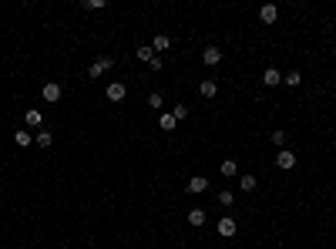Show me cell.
Segmentation results:
<instances>
[{
  "mask_svg": "<svg viewBox=\"0 0 336 249\" xmlns=\"http://www.w3.org/2000/svg\"><path fill=\"white\" fill-rule=\"evenodd\" d=\"M199 91H202V98H215V94H219V84H215L212 78H205L199 84Z\"/></svg>",
  "mask_w": 336,
  "mask_h": 249,
  "instance_id": "obj_14",
  "label": "cell"
},
{
  "mask_svg": "<svg viewBox=\"0 0 336 249\" xmlns=\"http://www.w3.org/2000/svg\"><path fill=\"white\" fill-rule=\"evenodd\" d=\"M61 249H71V246H61Z\"/></svg>",
  "mask_w": 336,
  "mask_h": 249,
  "instance_id": "obj_27",
  "label": "cell"
},
{
  "mask_svg": "<svg viewBox=\"0 0 336 249\" xmlns=\"http://www.w3.org/2000/svg\"><path fill=\"white\" fill-rule=\"evenodd\" d=\"M104 98H108L111 104H118V101H124V98H128V88H124L121 81H111V84L104 88Z\"/></svg>",
  "mask_w": 336,
  "mask_h": 249,
  "instance_id": "obj_1",
  "label": "cell"
},
{
  "mask_svg": "<svg viewBox=\"0 0 336 249\" xmlns=\"http://www.w3.org/2000/svg\"><path fill=\"white\" fill-rule=\"evenodd\" d=\"M172 114H175V121H185V118H189V104H175Z\"/></svg>",
  "mask_w": 336,
  "mask_h": 249,
  "instance_id": "obj_22",
  "label": "cell"
},
{
  "mask_svg": "<svg viewBox=\"0 0 336 249\" xmlns=\"http://www.w3.org/2000/svg\"><path fill=\"white\" fill-rule=\"evenodd\" d=\"M276 169H282V172L296 169V155H292L289 148H279V155H276Z\"/></svg>",
  "mask_w": 336,
  "mask_h": 249,
  "instance_id": "obj_4",
  "label": "cell"
},
{
  "mask_svg": "<svg viewBox=\"0 0 336 249\" xmlns=\"http://www.w3.org/2000/svg\"><path fill=\"white\" fill-rule=\"evenodd\" d=\"M262 84H266V88H276V84H282V74L276 68H266L262 71Z\"/></svg>",
  "mask_w": 336,
  "mask_h": 249,
  "instance_id": "obj_11",
  "label": "cell"
},
{
  "mask_svg": "<svg viewBox=\"0 0 336 249\" xmlns=\"http://www.w3.org/2000/svg\"><path fill=\"white\" fill-rule=\"evenodd\" d=\"M158 125H161V132H175V125H179V121H175V114H172V111H161Z\"/></svg>",
  "mask_w": 336,
  "mask_h": 249,
  "instance_id": "obj_16",
  "label": "cell"
},
{
  "mask_svg": "<svg viewBox=\"0 0 336 249\" xmlns=\"http://www.w3.org/2000/svg\"><path fill=\"white\" fill-rule=\"evenodd\" d=\"M239 189H242V192H252V189H256V175H239Z\"/></svg>",
  "mask_w": 336,
  "mask_h": 249,
  "instance_id": "obj_18",
  "label": "cell"
},
{
  "mask_svg": "<svg viewBox=\"0 0 336 249\" xmlns=\"http://www.w3.org/2000/svg\"><path fill=\"white\" fill-rule=\"evenodd\" d=\"M151 57H155V51H151V47H138V61H151Z\"/></svg>",
  "mask_w": 336,
  "mask_h": 249,
  "instance_id": "obj_25",
  "label": "cell"
},
{
  "mask_svg": "<svg viewBox=\"0 0 336 249\" xmlns=\"http://www.w3.org/2000/svg\"><path fill=\"white\" fill-rule=\"evenodd\" d=\"M101 7H104V0H84L81 4V11H101Z\"/></svg>",
  "mask_w": 336,
  "mask_h": 249,
  "instance_id": "obj_24",
  "label": "cell"
},
{
  "mask_svg": "<svg viewBox=\"0 0 336 249\" xmlns=\"http://www.w3.org/2000/svg\"><path fill=\"white\" fill-rule=\"evenodd\" d=\"M202 61H205L209 68H215V64H222V47L209 44V47H205V51H202Z\"/></svg>",
  "mask_w": 336,
  "mask_h": 249,
  "instance_id": "obj_6",
  "label": "cell"
},
{
  "mask_svg": "<svg viewBox=\"0 0 336 249\" xmlns=\"http://www.w3.org/2000/svg\"><path fill=\"white\" fill-rule=\"evenodd\" d=\"M34 142L41 148H51L54 145V132H51V128H37V132H34Z\"/></svg>",
  "mask_w": 336,
  "mask_h": 249,
  "instance_id": "obj_10",
  "label": "cell"
},
{
  "mask_svg": "<svg viewBox=\"0 0 336 249\" xmlns=\"http://www.w3.org/2000/svg\"><path fill=\"white\" fill-rule=\"evenodd\" d=\"M205 189H209V179H205V175H192L189 185H185V192L189 195H202Z\"/></svg>",
  "mask_w": 336,
  "mask_h": 249,
  "instance_id": "obj_5",
  "label": "cell"
},
{
  "mask_svg": "<svg viewBox=\"0 0 336 249\" xmlns=\"http://www.w3.org/2000/svg\"><path fill=\"white\" fill-rule=\"evenodd\" d=\"M215 229H219V236H222V239H232L235 232H239V222H235L232 215H222V219H219V226H215Z\"/></svg>",
  "mask_w": 336,
  "mask_h": 249,
  "instance_id": "obj_3",
  "label": "cell"
},
{
  "mask_svg": "<svg viewBox=\"0 0 336 249\" xmlns=\"http://www.w3.org/2000/svg\"><path fill=\"white\" fill-rule=\"evenodd\" d=\"M14 142H17L21 148H27L34 142V132H31V128H17V132H14Z\"/></svg>",
  "mask_w": 336,
  "mask_h": 249,
  "instance_id": "obj_13",
  "label": "cell"
},
{
  "mask_svg": "<svg viewBox=\"0 0 336 249\" xmlns=\"http://www.w3.org/2000/svg\"><path fill=\"white\" fill-rule=\"evenodd\" d=\"M282 84H286V88H299L302 74H299V71H289V74H282Z\"/></svg>",
  "mask_w": 336,
  "mask_h": 249,
  "instance_id": "obj_17",
  "label": "cell"
},
{
  "mask_svg": "<svg viewBox=\"0 0 336 249\" xmlns=\"http://www.w3.org/2000/svg\"><path fill=\"white\" fill-rule=\"evenodd\" d=\"M269 142H272L276 148H282V145H286V132H279V128H276V132L269 135Z\"/></svg>",
  "mask_w": 336,
  "mask_h": 249,
  "instance_id": "obj_23",
  "label": "cell"
},
{
  "mask_svg": "<svg viewBox=\"0 0 336 249\" xmlns=\"http://www.w3.org/2000/svg\"><path fill=\"white\" fill-rule=\"evenodd\" d=\"M88 249H94V246H88Z\"/></svg>",
  "mask_w": 336,
  "mask_h": 249,
  "instance_id": "obj_28",
  "label": "cell"
},
{
  "mask_svg": "<svg viewBox=\"0 0 336 249\" xmlns=\"http://www.w3.org/2000/svg\"><path fill=\"white\" fill-rule=\"evenodd\" d=\"M148 108H165V98H161L158 91H151V94H148Z\"/></svg>",
  "mask_w": 336,
  "mask_h": 249,
  "instance_id": "obj_21",
  "label": "cell"
},
{
  "mask_svg": "<svg viewBox=\"0 0 336 249\" xmlns=\"http://www.w3.org/2000/svg\"><path fill=\"white\" fill-rule=\"evenodd\" d=\"M168 47H172V37L168 34H158L155 41H151V51H155V54H161V51H168Z\"/></svg>",
  "mask_w": 336,
  "mask_h": 249,
  "instance_id": "obj_15",
  "label": "cell"
},
{
  "mask_svg": "<svg viewBox=\"0 0 336 249\" xmlns=\"http://www.w3.org/2000/svg\"><path fill=\"white\" fill-rule=\"evenodd\" d=\"M185 219H189V226H205V219H209V212H205V209H192L189 215H185Z\"/></svg>",
  "mask_w": 336,
  "mask_h": 249,
  "instance_id": "obj_12",
  "label": "cell"
},
{
  "mask_svg": "<svg viewBox=\"0 0 336 249\" xmlns=\"http://www.w3.org/2000/svg\"><path fill=\"white\" fill-rule=\"evenodd\" d=\"M111 64H114V57H111V54L98 57V61H94V64H91V68H88V78H91V81H94V78H101V74H104V71L111 68Z\"/></svg>",
  "mask_w": 336,
  "mask_h": 249,
  "instance_id": "obj_2",
  "label": "cell"
},
{
  "mask_svg": "<svg viewBox=\"0 0 336 249\" xmlns=\"http://www.w3.org/2000/svg\"><path fill=\"white\" fill-rule=\"evenodd\" d=\"M232 202H235V192H232V189H222V192H219V205H222V209H229Z\"/></svg>",
  "mask_w": 336,
  "mask_h": 249,
  "instance_id": "obj_19",
  "label": "cell"
},
{
  "mask_svg": "<svg viewBox=\"0 0 336 249\" xmlns=\"http://www.w3.org/2000/svg\"><path fill=\"white\" fill-rule=\"evenodd\" d=\"M41 98H44V101H61V84H57V81H47L44 88H41Z\"/></svg>",
  "mask_w": 336,
  "mask_h": 249,
  "instance_id": "obj_7",
  "label": "cell"
},
{
  "mask_svg": "<svg viewBox=\"0 0 336 249\" xmlns=\"http://www.w3.org/2000/svg\"><path fill=\"white\" fill-rule=\"evenodd\" d=\"M276 17H279V7H276V4H262V7H259V21L262 24H276Z\"/></svg>",
  "mask_w": 336,
  "mask_h": 249,
  "instance_id": "obj_8",
  "label": "cell"
},
{
  "mask_svg": "<svg viewBox=\"0 0 336 249\" xmlns=\"http://www.w3.org/2000/svg\"><path fill=\"white\" fill-rule=\"evenodd\" d=\"M148 68H151V71H161V68H165V57H151V61H148Z\"/></svg>",
  "mask_w": 336,
  "mask_h": 249,
  "instance_id": "obj_26",
  "label": "cell"
},
{
  "mask_svg": "<svg viewBox=\"0 0 336 249\" xmlns=\"http://www.w3.org/2000/svg\"><path fill=\"white\" fill-rule=\"evenodd\" d=\"M222 175H225V179H235V175H239V165H235L232 159H229V162H222Z\"/></svg>",
  "mask_w": 336,
  "mask_h": 249,
  "instance_id": "obj_20",
  "label": "cell"
},
{
  "mask_svg": "<svg viewBox=\"0 0 336 249\" xmlns=\"http://www.w3.org/2000/svg\"><path fill=\"white\" fill-rule=\"evenodd\" d=\"M24 121H27L31 132H37V128H44V114L37 111V108H31V111H24Z\"/></svg>",
  "mask_w": 336,
  "mask_h": 249,
  "instance_id": "obj_9",
  "label": "cell"
}]
</instances>
